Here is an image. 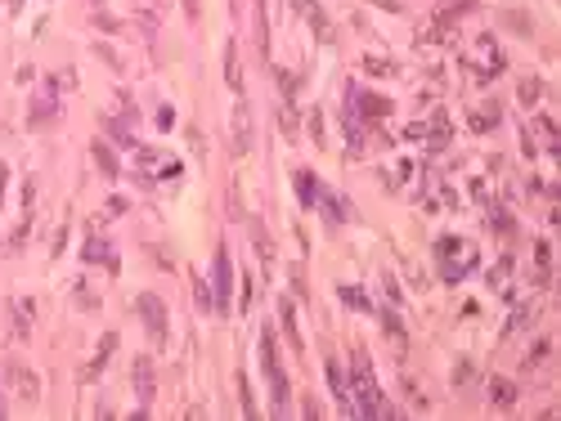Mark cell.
<instances>
[{
  "instance_id": "cell-3",
  "label": "cell",
  "mask_w": 561,
  "mask_h": 421,
  "mask_svg": "<svg viewBox=\"0 0 561 421\" xmlns=\"http://www.w3.org/2000/svg\"><path fill=\"white\" fill-rule=\"evenodd\" d=\"M261 363H265V377H270V390H274V413L283 417L288 413V372L278 363V350H274V332L261 337Z\"/></svg>"
},
{
  "instance_id": "cell-6",
  "label": "cell",
  "mask_w": 561,
  "mask_h": 421,
  "mask_svg": "<svg viewBox=\"0 0 561 421\" xmlns=\"http://www.w3.org/2000/svg\"><path fill=\"white\" fill-rule=\"evenodd\" d=\"M81 260L85 265H94V260H99V265H108V269H117V256H113V246H108L99 233H90V238H85V246H81Z\"/></svg>"
},
{
  "instance_id": "cell-30",
  "label": "cell",
  "mask_w": 561,
  "mask_h": 421,
  "mask_svg": "<svg viewBox=\"0 0 561 421\" xmlns=\"http://www.w3.org/2000/svg\"><path fill=\"white\" fill-rule=\"evenodd\" d=\"M494 121H498L494 108H490V113H471V126H476V130H494Z\"/></svg>"
},
{
  "instance_id": "cell-33",
  "label": "cell",
  "mask_w": 561,
  "mask_h": 421,
  "mask_svg": "<svg viewBox=\"0 0 561 421\" xmlns=\"http://www.w3.org/2000/svg\"><path fill=\"white\" fill-rule=\"evenodd\" d=\"M539 99V81H521V103H534Z\"/></svg>"
},
{
  "instance_id": "cell-10",
  "label": "cell",
  "mask_w": 561,
  "mask_h": 421,
  "mask_svg": "<svg viewBox=\"0 0 561 421\" xmlns=\"http://www.w3.org/2000/svg\"><path fill=\"white\" fill-rule=\"evenodd\" d=\"M355 103H359L364 121H382L386 113H391V99H382V94H355Z\"/></svg>"
},
{
  "instance_id": "cell-21",
  "label": "cell",
  "mask_w": 561,
  "mask_h": 421,
  "mask_svg": "<svg viewBox=\"0 0 561 421\" xmlns=\"http://www.w3.org/2000/svg\"><path fill=\"white\" fill-rule=\"evenodd\" d=\"M337 296H341V305H350V309H373V301L359 287H337Z\"/></svg>"
},
{
  "instance_id": "cell-7",
  "label": "cell",
  "mask_w": 561,
  "mask_h": 421,
  "mask_svg": "<svg viewBox=\"0 0 561 421\" xmlns=\"http://www.w3.org/2000/svg\"><path fill=\"white\" fill-rule=\"evenodd\" d=\"M135 394H140V403H153V394H157V381H153V358H135Z\"/></svg>"
},
{
  "instance_id": "cell-15",
  "label": "cell",
  "mask_w": 561,
  "mask_h": 421,
  "mask_svg": "<svg viewBox=\"0 0 561 421\" xmlns=\"http://www.w3.org/2000/svg\"><path fill=\"white\" fill-rule=\"evenodd\" d=\"M90 157L99 162V170H104L108 180H117V157H113V148H108L104 139H94V144H90Z\"/></svg>"
},
{
  "instance_id": "cell-17",
  "label": "cell",
  "mask_w": 561,
  "mask_h": 421,
  "mask_svg": "<svg viewBox=\"0 0 561 421\" xmlns=\"http://www.w3.org/2000/svg\"><path fill=\"white\" fill-rule=\"evenodd\" d=\"M278 314H283V332H288L292 350H301V332H297V309H292V301H283V305H278Z\"/></svg>"
},
{
  "instance_id": "cell-29",
  "label": "cell",
  "mask_w": 561,
  "mask_h": 421,
  "mask_svg": "<svg viewBox=\"0 0 561 421\" xmlns=\"http://www.w3.org/2000/svg\"><path fill=\"white\" fill-rule=\"evenodd\" d=\"M193 296H198V305H202V309H216V301H211V287H206L202 278L193 282Z\"/></svg>"
},
{
  "instance_id": "cell-27",
  "label": "cell",
  "mask_w": 561,
  "mask_h": 421,
  "mask_svg": "<svg viewBox=\"0 0 561 421\" xmlns=\"http://www.w3.org/2000/svg\"><path fill=\"white\" fill-rule=\"evenodd\" d=\"M238 394H242V413L256 417V399H252V386H247V377H238Z\"/></svg>"
},
{
  "instance_id": "cell-24",
  "label": "cell",
  "mask_w": 561,
  "mask_h": 421,
  "mask_svg": "<svg viewBox=\"0 0 561 421\" xmlns=\"http://www.w3.org/2000/svg\"><path fill=\"white\" fill-rule=\"evenodd\" d=\"M382 327L391 332L395 341H405V323H400V318H395V309H382Z\"/></svg>"
},
{
  "instance_id": "cell-28",
  "label": "cell",
  "mask_w": 561,
  "mask_h": 421,
  "mask_svg": "<svg viewBox=\"0 0 561 421\" xmlns=\"http://www.w3.org/2000/svg\"><path fill=\"white\" fill-rule=\"evenodd\" d=\"M278 121H283V130H288V134H297V113H292V99H288L283 108H278Z\"/></svg>"
},
{
  "instance_id": "cell-31",
  "label": "cell",
  "mask_w": 561,
  "mask_h": 421,
  "mask_svg": "<svg viewBox=\"0 0 561 421\" xmlns=\"http://www.w3.org/2000/svg\"><path fill=\"white\" fill-rule=\"evenodd\" d=\"M310 134H314V144H323V113L319 108H310Z\"/></svg>"
},
{
  "instance_id": "cell-12",
  "label": "cell",
  "mask_w": 561,
  "mask_h": 421,
  "mask_svg": "<svg viewBox=\"0 0 561 421\" xmlns=\"http://www.w3.org/2000/svg\"><path fill=\"white\" fill-rule=\"evenodd\" d=\"M9 381L23 390V399H36V394H41V381H36V372H27V367H18V363H9Z\"/></svg>"
},
{
  "instance_id": "cell-1",
  "label": "cell",
  "mask_w": 561,
  "mask_h": 421,
  "mask_svg": "<svg viewBox=\"0 0 561 421\" xmlns=\"http://www.w3.org/2000/svg\"><path fill=\"white\" fill-rule=\"evenodd\" d=\"M436 260H440V274H445V282H462L476 269V246L471 242H462V238H440L436 242Z\"/></svg>"
},
{
  "instance_id": "cell-9",
  "label": "cell",
  "mask_w": 561,
  "mask_h": 421,
  "mask_svg": "<svg viewBox=\"0 0 561 421\" xmlns=\"http://www.w3.org/2000/svg\"><path fill=\"white\" fill-rule=\"evenodd\" d=\"M328 386H333L337 403L346 408V413H355V403H350V386H346V372H341V363H337V358H328Z\"/></svg>"
},
{
  "instance_id": "cell-22",
  "label": "cell",
  "mask_w": 561,
  "mask_h": 421,
  "mask_svg": "<svg viewBox=\"0 0 561 421\" xmlns=\"http://www.w3.org/2000/svg\"><path fill=\"white\" fill-rule=\"evenodd\" d=\"M534 260H539V282H548V265H553V246L534 242Z\"/></svg>"
},
{
  "instance_id": "cell-5",
  "label": "cell",
  "mask_w": 561,
  "mask_h": 421,
  "mask_svg": "<svg viewBox=\"0 0 561 421\" xmlns=\"http://www.w3.org/2000/svg\"><path fill=\"white\" fill-rule=\"evenodd\" d=\"M135 309H140L144 327H149V337H157V341H162V337H166V305L157 301L153 291H144L140 301H135Z\"/></svg>"
},
{
  "instance_id": "cell-8",
  "label": "cell",
  "mask_w": 561,
  "mask_h": 421,
  "mask_svg": "<svg viewBox=\"0 0 561 421\" xmlns=\"http://www.w3.org/2000/svg\"><path fill=\"white\" fill-rule=\"evenodd\" d=\"M252 148V113H247V103H238L234 108V153L242 157Z\"/></svg>"
},
{
  "instance_id": "cell-35",
  "label": "cell",
  "mask_w": 561,
  "mask_h": 421,
  "mask_svg": "<svg viewBox=\"0 0 561 421\" xmlns=\"http://www.w3.org/2000/svg\"><path fill=\"white\" fill-rule=\"evenodd\" d=\"M185 14H189V18H198V0H185Z\"/></svg>"
},
{
  "instance_id": "cell-34",
  "label": "cell",
  "mask_w": 561,
  "mask_h": 421,
  "mask_svg": "<svg viewBox=\"0 0 561 421\" xmlns=\"http://www.w3.org/2000/svg\"><path fill=\"white\" fill-rule=\"evenodd\" d=\"M548 350H553V345H548V341H539V345H534V354H530V367H539L543 358H548Z\"/></svg>"
},
{
  "instance_id": "cell-14",
  "label": "cell",
  "mask_w": 561,
  "mask_h": 421,
  "mask_svg": "<svg viewBox=\"0 0 561 421\" xmlns=\"http://www.w3.org/2000/svg\"><path fill=\"white\" fill-rule=\"evenodd\" d=\"M490 399L498 408H512V403H517V386H512L507 377H490Z\"/></svg>"
},
{
  "instance_id": "cell-32",
  "label": "cell",
  "mask_w": 561,
  "mask_h": 421,
  "mask_svg": "<svg viewBox=\"0 0 561 421\" xmlns=\"http://www.w3.org/2000/svg\"><path fill=\"white\" fill-rule=\"evenodd\" d=\"M14 314H18V332H27V327H32V323H27V318H32V301H18Z\"/></svg>"
},
{
  "instance_id": "cell-38",
  "label": "cell",
  "mask_w": 561,
  "mask_h": 421,
  "mask_svg": "<svg viewBox=\"0 0 561 421\" xmlns=\"http://www.w3.org/2000/svg\"><path fill=\"white\" fill-rule=\"evenodd\" d=\"M256 9H265V0H256Z\"/></svg>"
},
{
  "instance_id": "cell-23",
  "label": "cell",
  "mask_w": 561,
  "mask_h": 421,
  "mask_svg": "<svg viewBox=\"0 0 561 421\" xmlns=\"http://www.w3.org/2000/svg\"><path fill=\"white\" fill-rule=\"evenodd\" d=\"M45 117H54V99H36V108H32V126H45Z\"/></svg>"
},
{
  "instance_id": "cell-18",
  "label": "cell",
  "mask_w": 561,
  "mask_h": 421,
  "mask_svg": "<svg viewBox=\"0 0 561 421\" xmlns=\"http://www.w3.org/2000/svg\"><path fill=\"white\" fill-rule=\"evenodd\" d=\"M526 134H539V139H543L548 148H557V126H553L548 117H534L530 126H526Z\"/></svg>"
},
{
  "instance_id": "cell-16",
  "label": "cell",
  "mask_w": 561,
  "mask_h": 421,
  "mask_svg": "<svg viewBox=\"0 0 561 421\" xmlns=\"http://www.w3.org/2000/svg\"><path fill=\"white\" fill-rule=\"evenodd\" d=\"M314 206H323L333 225H341V220H350V206L341 202V197H333V193H319V202H314Z\"/></svg>"
},
{
  "instance_id": "cell-36",
  "label": "cell",
  "mask_w": 561,
  "mask_h": 421,
  "mask_svg": "<svg viewBox=\"0 0 561 421\" xmlns=\"http://www.w3.org/2000/svg\"><path fill=\"white\" fill-rule=\"evenodd\" d=\"M5 175H9V170H5V166H0V202H5Z\"/></svg>"
},
{
  "instance_id": "cell-2",
  "label": "cell",
  "mask_w": 561,
  "mask_h": 421,
  "mask_svg": "<svg viewBox=\"0 0 561 421\" xmlns=\"http://www.w3.org/2000/svg\"><path fill=\"white\" fill-rule=\"evenodd\" d=\"M350 403H355L359 417H382V394H377V381L369 372V358L355 354V386H350Z\"/></svg>"
},
{
  "instance_id": "cell-19",
  "label": "cell",
  "mask_w": 561,
  "mask_h": 421,
  "mask_svg": "<svg viewBox=\"0 0 561 421\" xmlns=\"http://www.w3.org/2000/svg\"><path fill=\"white\" fill-rule=\"evenodd\" d=\"M225 81L234 85V90H242V72H238V49H234V41H229V49H225Z\"/></svg>"
},
{
  "instance_id": "cell-26",
  "label": "cell",
  "mask_w": 561,
  "mask_h": 421,
  "mask_svg": "<svg viewBox=\"0 0 561 421\" xmlns=\"http://www.w3.org/2000/svg\"><path fill=\"white\" fill-rule=\"evenodd\" d=\"M364 68H369L373 77H391V72H395V63H386V58H373V54L364 58Z\"/></svg>"
},
{
  "instance_id": "cell-20",
  "label": "cell",
  "mask_w": 561,
  "mask_h": 421,
  "mask_svg": "<svg viewBox=\"0 0 561 421\" xmlns=\"http://www.w3.org/2000/svg\"><path fill=\"white\" fill-rule=\"evenodd\" d=\"M512 265H517V260H512V256H503V260H498V265L490 269V282H494V287H498V291H507V278H512Z\"/></svg>"
},
{
  "instance_id": "cell-11",
  "label": "cell",
  "mask_w": 561,
  "mask_h": 421,
  "mask_svg": "<svg viewBox=\"0 0 561 421\" xmlns=\"http://www.w3.org/2000/svg\"><path fill=\"white\" fill-rule=\"evenodd\" d=\"M297 197H301V206H314L319 202V175H314V170H297Z\"/></svg>"
},
{
  "instance_id": "cell-37",
  "label": "cell",
  "mask_w": 561,
  "mask_h": 421,
  "mask_svg": "<svg viewBox=\"0 0 561 421\" xmlns=\"http://www.w3.org/2000/svg\"><path fill=\"white\" fill-rule=\"evenodd\" d=\"M9 413V403H5V394H0V417H5Z\"/></svg>"
},
{
  "instance_id": "cell-13",
  "label": "cell",
  "mask_w": 561,
  "mask_h": 421,
  "mask_svg": "<svg viewBox=\"0 0 561 421\" xmlns=\"http://www.w3.org/2000/svg\"><path fill=\"white\" fill-rule=\"evenodd\" d=\"M113 350H117V337H113V332H108V337L99 341V354H94V363H90V367H85V372H81V377H85V381H90V377H99V372H104V367H108V358H113Z\"/></svg>"
},
{
  "instance_id": "cell-25",
  "label": "cell",
  "mask_w": 561,
  "mask_h": 421,
  "mask_svg": "<svg viewBox=\"0 0 561 421\" xmlns=\"http://www.w3.org/2000/svg\"><path fill=\"white\" fill-rule=\"evenodd\" d=\"M108 130H113V139H117L121 148H140V144H135V134H130L126 126H121V121H108Z\"/></svg>"
},
{
  "instance_id": "cell-4",
  "label": "cell",
  "mask_w": 561,
  "mask_h": 421,
  "mask_svg": "<svg viewBox=\"0 0 561 421\" xmlns=\"http://www.w3.org/2000/svg\"><path fill=\"white\" fill-rule=\"evenodd\" d=\"M211 282H216V309H221V314H229V291H234V269H229V251L221 246V251H216V274H211Z\"/></svg>"
}]
</instances>
